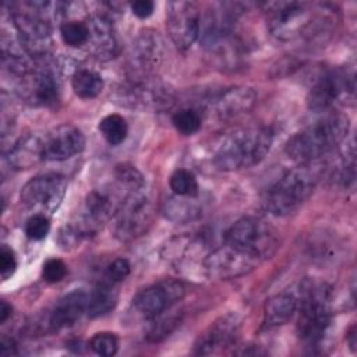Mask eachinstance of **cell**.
<instances>
[{
	"mask_svg": "<svg viewBox=\"0 0 357 357\" xmlns=\"http://www.w3.org/2000/svg\"><path fill=\"white\" fill-rule=\"evenodd\" d=\"M350 131V120L343 113H328L301 131L286 144V155L298 165H310L342 144Z\"/></svg>",
	"mask_w": 357,
	"mask_h": 357,
	"instance_id": "obj_1",
	"label": "cell"
},
{
	"mask_svg": "<svg viewBox=\"0 0 357 357\" xmlns=\"http://www.w3.org/2000/svg\"><path fill=\"white\" fill-rule=\"evenodd\" d=\"M272 142L273 132L268 127L238 128L218 142L213 162L218 169L225 172L247 169L265 159Z\"/></svg>",
	"mask_w": 357,
	"mask_h": 357,
	"instance_id": "obj_2",
	"label": "cell"
},
{
	"mask_svg": "<svg viewBox=\"0 0 357 357\" xmlns=\"http://www.w3.org/2000/svg\"><path fill=\"white\" fill-rule=\"evenodd\" d=\"M269 14V29L280 40L315 38L332 26L325 6L308 3H276Z\"/></svg>",
	"mask_w": 357,
	"mask_h": 357,
	"instance_id": "obj_3",
	"label": "cell"
},
{
	"mask_svg": "<svg viewBox=\"0 0 357 357\" xmlns=\"http://www.w3.org/2000/svg\"><path fill=\"white\" fill-rule=\"evenodd\" d=\"M331 286L315 279L300 283L297 297V333L308 346L322 340L331 324Z\"/></svg>",
	"mask_w": 357,
	"mask_h": 357,
	"instance_id": "obj_4",
	"label": "cell"
},
{
	"mask_svg": "<svg viewBox=\"0 0 357 357\" xmlns=\"http://www.w3.org/2000/svg\"><path fill=\"white\" fill-rule=\"evenodd\" d=\"M317 183L315 173L308 165L287 170L265 194L264 206L275 216L296 212L312 194Z\"/></svg>",
	"mask_w": 357,
	"mask_h": 357,
	"instance_id": "obj_5",
	"label": "cell"
},
{
	"mask_svg": "<svg viewBox=\"0 0 357 357\" xmlns=\"http://www.w3.org/2000/svg\"><path fill=\"white\" fill-rule=\"evenodd\" d=\"M47 1H26L29 11H14L13 21L24 50L35 60L45 57L52 45V28L47 20Z\"/></svg>",
	"mask_w": 357,
	"mask_h": 357,
	"instance_id": "obj_6",
	"label": "cell"
},
{
	"mask_svg": "<svg viewBox=\"0 0 357 357\" xmlns=\"http://www.w3.org/2000/svg\"><path fill=\"white\" fill-rule=\"evenodd\" d=\"M262 261L258 254L225 241L206 255L204 268L209 278L226 280L250 273Z\"/></svg>",
	"mask_w": 357,
	"mask_h": 357,
	"instance_id": "obj_7",
	"label": "cell"
},
{
	"mask_svg": "<svg viewBox=\"0 0 357 357\" xmlns=\"http://www.w3.org/2000/svg\"><path fill=\"white\" fill-rule=\"evenodd\" d=\"M152 204L144 190L126 192L114 218V233L121 241H130L142 236L152 222Z\"/></svg>",
	"mask_w": 357,
	"mask_h": 357,
	"instance_id": "obj_8",
	"label": "cell"
},
{
	"mask_svg": "<svg viewBox=\"0 0 357 357\" xmlns=\"http://www.w3.org/2000/svg\"><path fill=\"white\" fill-rule=\"evenodd\" d=\"M67 190V180L59 173H45L31 178L21 190V202L40 213L54 212Z\"/></svg>",
	"mask_w": 357,
	"mask_h": 357,
	"instance_id": "obj_9",
	"label": "cell"
},
{
	"mask_svg": "<svg viewBox=\"0 0 357 357\" xmlns=\"http://www.w3.org/2000/svg\"><path fill=\"white\" fill-rule=\"evenodd\" d=\"M225 241L247 248L258 254L262 259L269 258L276 247L278 241L272 229L264 222L255 218H241L226 231Z\"/></svg>",
	"mask_w": 357,
	"mask_h": 357,
	"instance_id": "obj_10",
	"label": "cell"
},
{
	"mask_svg": "<svg viewBox=\"0 0 357 357\" xmlns=\"http://www.w3.org/2000/svg\"><path fill=\"white\" fill-rule=\"evenodd\" d=\"M201 17L191 1H172L166 8V29L180 50L190 49L199 36Z\"/></svg>",
	"mask_w": 357,
	"mask_h": 357,
	"instance_id": "obj_11",
	"label": "cell"
},
{
	"mask_svg": "<svg viewBox=\"0 0 357 357\" xmlns=\"http://www.w3.org/2000/svg\"><path fill=\"white\" fill-rule=\"evenodd\" d=\"M184 293L181 282L165 279L141 290L134 298V307L144 319L151 321L170 310L184 297Z\"/></svg>",
	"mask_w": 357,
	"mask_h": 357,
	"instance_id": "obj_12",
	"label": "cell"
},
{
	"mask_svg": "<svg viewBox=\"0 0 357 357\" xmlns=\"http://www.w3.org/2000/svg\"><path fill=\"white\" fill-rule=\"evenodd\" d=\"M354 75L344 70H331L322 74L307 95V106L312 112H326L336 99L353 93Z\"/></svg>",
	"mask_w": 357,
	"mask_h": 357,
	"instance_id": "obj_13",
	"label": "cell"
},
{
	"mask_svg": "<svg viewBox=\"0 0 357 357\" xmlns=\"http://www.w3.org/2000/svg\"><path fill=\"white\" fill-rule=\"evenodd\" d=\"M241 319L237 314L229 312L216 318L204 332L199 333L194 343V354L209 356L231 347L240 333Z\"/></svg>",
	"mask_w": 357,
	"mask_h": 357,
	"instance_id": "obj_14",
	"label": "cell"
},
{
	"mask_svg": "<svg viewBox=\"0 0 357 357\" xmlns=\"http://www.w3.org/2000/svg\"><path fill=\"white\" fill-rule=\"evenodd\" d=\"M162 60V39L158 32L152 29L142 31L135 42L130 54V73L128 78L141 79L151 78V73L159 66Z\"/></svg>",
	"mask_w": 357,
	"mask_h": 357,
	"instance_id": "obj_15",
	"label": "cell"
},
{
	"mask_svg": "<svg viewBox=\"0 0 357 357\" xmlns=\"http://www.w3.org/2000/svg\"><path fill=\"white\" fill-rule=\"evenodd\" d=\"M85 148L82 131L73 124H61L43 135V160H67Z\"/></svg>",
	"mask_w": 357,
	"mask_h": 357,
	"instance_id": "obj_16",
	"label": "cell"
},
{
	"mask_svg": "<svg viewBox=\"0 0 357 357\" xmlns=\"http://www.w3.org/2000/svg\"><path fill=\"white\" fill-rule=\"evenodd\" d=\"M22 93L26 100L36 106H53L60 98V84L57 75L49 67L33 68L22 77Z\"/></svg>",
	"mask_w": 357,
	"mask_h": 357,
	"instance_id": "obj_17",
	"label": "cell"
},
{
	"mask_svg": "<svg viewBox=\"0 0 357 357\" xmlns=\"http://www.w3.org/2000/svg\"><path fill=\"white\" fill-rule=\"evenodd\" d=\"M257 102V93L248 86H231L213 98L211 106L213 113L222 119H233L248 113Z\"/></svg>",
	"mask_w": 357,
	"mask_h": 357,
	"instance_id": "obj_18",
	"label": "cell"
},
{
	"mask_svg": "<svg viewBox=\"0 0 357 357\" xmlns=\"http://www.w3.org/2000/svg\"><path fill=\"white\" fill-rule=\"evenodd\" d=\"M89 293L77 289L64 294L52 308L47 318V328L59 331L75 324L88 308Z\"/></svg>",
	"mask_w": 357,
	"mask_h": 357,
	"instance_id": "obj_19",
	"label": "cell"
},
{
	"mask_svg": "<svg viewBox=\"0 0 357 357\" xmlns=\"http://www.w3.org/2000/svg\"><path fill=\"white\" fill-rule=\"evenodd\" d=\"M89 26V50L99 60L112 59L117 50V42L110 21L105 15H92L88 21Z\"/></svg>",
	"mask_w": 357,
	"mask_h": 357,
	"instance_id": "obj_20",
	"label": "cell"
},
{
	"mask_svg": "<svg viewBox=\"0 0 357 357\" xmlns=\"http://www.w3.org/2000/svg\"><path fill=\"white\" fill-rule=\"evenodd\" d=\"M43 160V137L28 134L21 137L8 152V162L15 169H29Z\"/></svg>",
	"mask_w": 357,
	"mask_h": 357,
	"instance_id": "obj_21",
	"label": "cell"
},
{
	"mask_svg": "<svg viewBox=\"0 0 357 357\" xmlns=\"http://www.w3.org/2000/svg\"><path fill=\"white\" fill-rule=\"evenodd\" d=\"M297 311V297L291 293H280L271 297L264 307V322L268 326L287 324Z\"/></svg>",
	"mask_w": 357,
	"mask_h": 357,
	"instance_id": "obj_22",
	"label": "cell"
},
{
	"mask_svg": "<svg viewBox=\"0 0 357 357\" xmlns=\"http://www.w3.org/2000/svg\"><path fill=\"white\" fill-rule=\"evenodd\" d=\"M113 286L114 284L102 280L89 293L86 314L91 318L103 317L114 310L117 304V291Z\"/></svg>",
	"mask_w": 357,
	"mask_h": 357,
	"instance_id": "obj_23",
	"label": "cell"
},
{
	"mask_svg": "<svg viewBox=\"0 0 357 357\" xmlns=\"http://www.w3.org/2000/svg\"><path fill=\"white\" fill-rule=\"evenodd\" d=\"M71 86L77 96L82 99H92L102 92L105 82L102 75L96 71L82 68L73 74Z\"/></svg>",
	"mask_w": 357,
	"mask_h": 357,
	"instance_id": "obj_24",
	"label": "cell"
},
{
	"mask_svg": "<svg viewBox=\"0 0 357 357\" xmlns=\"http://www.w3.org/2000/svg\"><path fill=\"white\" fill-rule=\"evenodd\" d=\"M194 197H178L170 198L166 201L163 206V212L166 218L174 222H188L195 219L199 215V206L194 204V201H190Z\"/></svg>",
	"mask_w": 357,
	"mask_h": 357,
	"instance_id": "obj_25",
	"label": "cell"
},
{
	"mask_svg": "<svg viewBox=\"0 0 357 357\" xmlns=\"http://www.w3.org/2000/svg\"><path fill=\"white\" fill-rule=\"evenodd\" d=\"M98 130L102 134V137L106 139V142L113 146L121 144L128 134V126L126 119L116 113L105 116L99 121Z\"/></svg>",
	"mask_w": 357,
	"mask_h": 357,
	"instance_id": "obj_26",
	"label": "cell"
},
{
	"mask_svg": "<svg viewBox=\"0 0 357 357\" xmlns=\"http://www.w3.org/2000/svg\"><path fill=\"white\" fill-rule=\"evenodd\" d=\"M60 36L68 47H82L89 42V26L86 21L68 20L60 25Z\"/></svg>",
	"mask_w": 357,
	"mask_h": 357,
	"instance_id": "obj_27",
	"label": "cell"
},
{
	"mask_svg": "<svg viewBox=\"0 0 357 357\" xmlns=\"http://www.w3.org/2000/svg\"><path fill=\"white\" fill-rule=\"evenodd\" d=\"M169 311V310H167ZM167 311L160 314L159 317L151 319L152 324L146 332V339L152 343H158L167 337L181 322V312H170L169 315Z\"/></svg>",
	"mask_w": 357,
	"mask_h": 357,
	"instance_id": "obj_28",
	"label": "cell"
},
{
	"mask_svg": "<svg viewBox=\"0 0 357 357\" xmlns=\"http://www.w3.org/2000/svg\"><path fill=\"white\" fill-rule=\"evenodd\" d=\"M170 190L178 197H197L199 187L192 172L185 169H177L169 178Z\"/></svg>",
	"mask_w": 357,
	"mask_h": 357,
	"instance_id": "obj_29",
	"label": "cell"
},
{
	"mask_svg": "<svg viewBox=\"0 0 357 357\" xmlns=\"http://www.w3.org/2000/svg\"><path fill=\"white\" fill-rule=\"evenodd\" d=\"M201 116L194 109H180L172 116L173 127L183 135H192L201 128Z\"/></svg>",
	"mask_w": 357,
	"mask_h": 357,
	"instance_id": "obj_30",
	"label": "cell"
},
{
	"mask_svg": "<svg viewBox=\"0 0 357 357\" xmlns=\"http://www.w3.org/2000/svg\"><path fill=\"white\" fill-rule=\"evenodd\" d=\"M114 176L119 180V183L127 190V192L145 188L144 176L132 165H128V163L117 165L114 169Z\"/></svg>",
	"mask_w": 357,
	"mask_h": 357,
	"instance_id": "obj_31",
	"label": "cell"
},
{
	"mask_svg": "<svg viewBox=\"0 0 357 357\" xmlns=\"http://www.w3.org/2000/svg\"><path fill=\"white\" fill-rule=\"evenodd\" d=\"M88 346L91 347V350L93 353H96L99 356L112 357L117 353L119 339L112 332H98L91 337Z\"/></svg>",
	"mask_w": 357,
	"mask_h": 357,
	"instance_id": "obj_32",
	"label": "cell"
},
{
	"mask_svg": "<svg viewBox=\"0 0 357 357\" xmlns=\"http://www.w3.org/2000/svg\"><path fill=\"white\" fill-rule=\"evenodd\" d=\"M50 230V220L43 213L32 215L25 223V234L31 240H42Z\"/></svg>",
	"mask_w": 357,
	"mask_h": 357,
	"instance_id": "obj_33",
	"label": "cell"
},
{
	"mask_svg": "<svg viewBox=\"0 0 357 357\" xmlns=\"http://www.w3.org/2000/svg\"><path fill=\"white\" fill-rule=\"evenodd\" d=\"M130 271H131V266L126 258H116L106 266L103 280L112 284H116L124 280L130 275Z\"/></svg>",
	"mask_w": 357,
	"mask_h": 357,
	"instance_id": "obj_34",
	"label": "cell"
},
{
	"mask_svg": "<svg viewBox=\"0 0 357 357\" xmlns=\"http://www.w3.org/2000/svg\"><path fill=\"white\" fill-rule=\"evenodd\" d=\"M67 275V265L59 258H49L42 268V276L47 283H59Z\"/></svg>",
	"mask_w": 357,
	"mask_h": 357,
	"instance_id": "obj_35",
	"label": "cell"
},
{
	"mask_svg": "<svg viewBox=\"0 0 357 357\" xmlns=\"http://www.w3.org/2000/svg\"><path fill=\"white\" fill-rule=\"evenodd\" d=\"M17 269V259H15V255H14V251L7 247L6 244L1 245V250H0V275H1V279L6 280L8 279Z\"/></svg>",
	"mask_w": 357,
	"mask_h": 357,
	"instance_id": "obj_36",
	"label": "cell"
},
{
	"mask_svg": "<svg viewBox=\"0 0 357 357\" xmlns=\"http://www.w3.org/2000/svg\"><path fill=\"white\" fill-rule=\"evenodd\" d=\"M130 8L135 17L145 20L152 15L155 10V3L151 0H135L130 3Z\"/></svg>",
	"mask_w": 357,
	"mask_h": 357,
	"instance_id": "obj_37",
	"label": "cell"
},
{
	"mask_svg": "<svg viewBox=\"0 0 357 357\" xmlns=\"http://www.w3.org/2000/svg\"><path fill=\"white\" fill-rule=\"evenodd\" d=\"M0 354L1 356H14V354H17L15 342L10 337L3 336L1 340H0Z\"/></svg>",
	"mask_w": 357,
	"mask_h": 357,
	"instance_id": "obj_38",
	"label": "cell"
},
{
	"mask_svg": "<svg viewBox=\"0 0 357 357\" xmlns=\"http://www.w3.org/2000/svg\"><path fill=\"white\" fill-rule=\"evenodd\" d=\"M346 339H347V344H349L351 353H356V350H357V329H356V325L350 326V329L347 331Z\"/></svg>",
	"mask_w": 357,
	"mask_h": 357,
	"instance_id": "obj_39",
	"label": "cell"
},
{
	"mask_svg": "<svg viewBox=\"0 0 357 357\" xmlns=\"http://www.w3.org/2000/svg\"><path fill=\"white\" fill-rule=\"evenodd\" d=\"M13 314V307L6 301L1 300L0 301V324H4Z\"/></svg>",
	"mask_w": 357,
	"mask_h": 357,
	"instance_id": "obj_40",
	"label": "cell"
}]
</instances>
